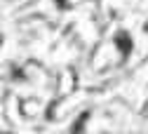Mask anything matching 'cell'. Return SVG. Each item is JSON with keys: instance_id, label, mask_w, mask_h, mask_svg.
<instances>
[{"instance_id": "6da1fadb", "label": "cell", "mask_w": 148, "mask_h": 134, "mask_svg": "<svg viewBox=\"0 0 148 134\" xmlns=\"http://www.w3.org/2000/svg\"><path fill=\"white\" fill-rule=\"evenodd\" d=\"M115 45H120V49H122V56L132 49V43H129V35L127 33H120V35H115Z\"/></svg>"}]
</instances>
